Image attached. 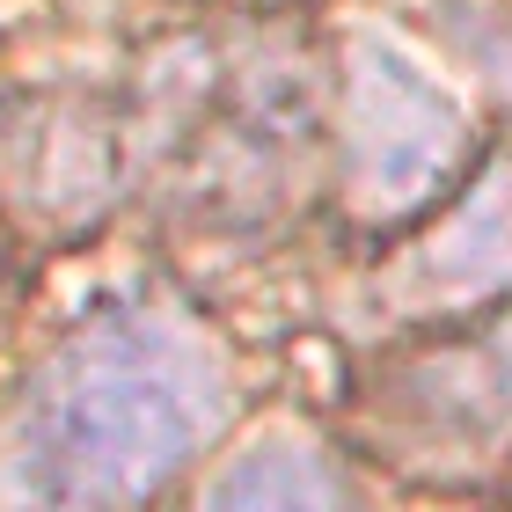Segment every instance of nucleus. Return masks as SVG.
Returning a JSON list of instances; mask_svg holds the SVG:
<instances>
[{
    "label": "nucleus",
    "mask_w": 512,
    "mask_h": 512,
    "mask_svg": "<svg viewBox=\"0 0 512 512\" xmlns=\"http://www.w3.org/2000/svg\"><path fill=\"white\" fill-rule=\"evenodd\" d=\"M191 512H374V505H366V483L322 439L271 432L227 461Z\"/></svg>",
    "instance_id": "423d86ee"
},
{
    "label": "nucleus",
    "mask_w": 512,
    "mask_h": 512,
    "mask_svg": "<svg viewBox=\"0 0 512 512\" xmlns=\"http://www.w3.org/2000/svg\"><path fill=\"white\" fill-rule=\"evenodd\" d=\"M395 322H469L512 308V154H491L381 271Z\"/></svg>",
    "instance_id": "39448f33"
},
{
    "label": "nucleus",
    "mask_w": 512,
    "mask_h": 512,
    "mask_svg": "<svg viewBox=\"0 0 512 512\" xmlns=\"http://www.w3.org/2000/svg\"><path fill=\"white\" fill-rule=\"evenodd\" d=\"M366 425L410 476L461 483L512 454V308L483 330H454L374 374Z\"/></svg>",
    "instance_id": "7ed1b4c3"
},
{
    "label": "nucleus",
    "mask_w": 512,
    "mask_h": 512,
    "mask_svg": "<svg viewBox=\"0 0 512 512\" xmlns=\"http://www.w3.org/2000/svg\"><path fill=\"white\" fill-rule=\"evenodd\" d=\"M469 161V118L417 59L352 37L337 103V191L366 227H403L454 191Z\"/></svg>",
    "instance_id": "f03ea898"
},
{
    "label": "nucleus",
    "mask_w": 512,
    "mask_h": 512,
    "mask_svg": "<svg viewBox=\"0 0 512 512\" xmlns=\"http://www.w3.org/2000/svg\"><path fill=\"white\" fill-rule=\"evenodd\" d=\"M315 74L286 52L242 59L220 81H205L198 139H191V198L198 213L235 220L264 213V205L293 183L300 154L315 139Z\"/></svg>",
    "instance_id": "20e7f679"
},
{
    "label": "nucleus",
    "mask_w": 512,
    "mask_h": 512,
    "mask_svg": "<svg viewBox=\"0 0 512 512\" xmlns=\"http://www.w3.org/2000/svg\"><path fill=\"white\" fill-rule=\"evenodd\" d=\"M454 30H461V44L483 59V74L512 96V22H505V15H461Z\"/></svg>",
    "instance_id": "0eeeda50"
},
{
    "label": "nucleus",
    "mask_w": 512,
    "mask_h": 512,
    "mask_svg": "<svg viewBox=\"0 0 512 512\" xmlns=\"http://www.w3.org/2000/svg\"><path fill=\"white\" fill-rule=\"evenodd\" d=\"M227 344L169 293L81 308L0 417V512H139L235 425Z\"/></svg>",
    "instance_id": "f257e3e1"
}]
</instances>
